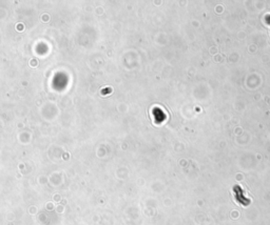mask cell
Masks as SVG:
<instances>
[{
  "instance_id": "cell-1",
  "label": "cell",
  "mask_w": 270,
  "mask_h": 225,
  "mask_svg": "<svg viewBox=\"0 0 270 225\" xmlns=\"http://www.w3.org/2000/svg\"><path fill=\"white\" fill-rule=\"evenodd\" d=\"M266 21H267L268 23H270V16H267V17H266Z\"/></svg>"
}]
</instances>
